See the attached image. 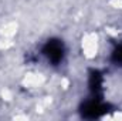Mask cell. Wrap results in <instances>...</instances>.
I'll return each mask as SVG.
<instances>
[{"label": "cell", "mask_w": 122, "mask_h": 121, "mask_svg": "<svg viewBox=\"0 0 122 121\" xmlns=\"http://www.w3.org/2000/svg\"><path fill=\"white\" fill-rule=\"evenodd\" d=\"M65 46L60 38H48L41 47V56L51 66H60L65 59Z\"/></svg>", "instance_id": "1"}, {"label": "cell", "mask_w": 122, "mask_h": 121, "mask_svg": "<svg viewBox=\"0 0 122 121\" xmlns=\"http://www.w3.org/2000/svg\"><path fill=\"white\" fill-rule=\"evenodd\" d=\"M107 108H108V105L102 101L101 97H91L82 103L80 111L84 118L94 120V118H99L104 114H107Z\"/></svg>", "instance_id": "2"}, {"label": "cell", "mask_w": 122, "mask_h": 121, "mask_svg": "<svg viewBox=\"0 0 122 121\" xmlns=\"http://www.w3.org/2000/svg\"><path fill=\"white\" fill-rule=\"evenodd\" d=\"M88 86H90L92 97H101L102 98V93H104V78H102V74L98 70H92L91 73H90Z\"/></svg>", "instance_id": "3"}, {"label": "cell", "mask_w": 122, "mask_h": 121, "mask_svg": "<svg viewBox=\"0 0 122 121\" xmlns=\"http://www.w3.org/2000/svg\"><path fill=\"white\" fill-rule=\"evenodd\" d=\"M111 59H112V61H114V63H117V64L122 66V44H118V46L114 49Z\"/></svg>", "instance_id": "4"}]
</instances>
